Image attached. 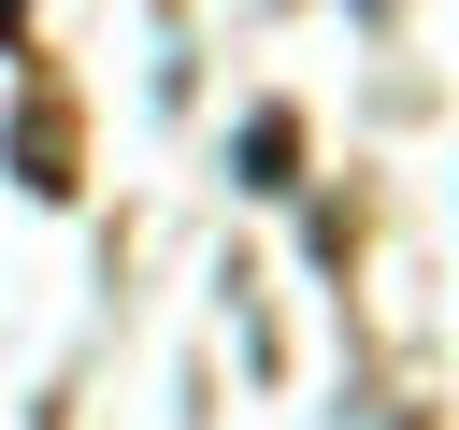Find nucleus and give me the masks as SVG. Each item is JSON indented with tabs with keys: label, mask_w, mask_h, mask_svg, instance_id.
Wrapping results in <instances>:
<instances>
[{
	"label": "nucleus",
	"mask_w": 459,
	"mask_h": 430,
	"mask_svg": "<svg viewBox=\"0 0 459 430\" xmlns=\"http://www.w3.org/2000/svg\"><path fill=\"white\" fill-rule=\"evenodd\" d=\"M14 186H29V201H72V100H57V86L14 115Z\"/></svg>",
	"instance_id": "nucleus-1"
},
{
	"label": "nucleus",
	"mask_w": 459,
	"mask_h": 430,
	"mask_svg": "<svg viewBox=\"0 0 459 430\" xmlns=\"http://www.w3.org/2000/svg\"><path fill=\"white\" fill-rule=\"evenodd\" d=\"M244 186H301V115H258L244 129Z\"/></svg>",
	"instance_id": "nucleus-2"
}]
</instances>
